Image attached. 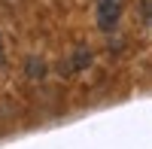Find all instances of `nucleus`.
<instances>
[{
  "label": "nucleus",
  "mask_w": 152,
  "mask_h": 149,
  "mask_svg": "<svg viewBox=\"0 0 152 149\" xmlns=\"http://www.w3.org/2000/svg\"><path fill=\"white\" fill-rule=\"evenodd\" d=\"M122 15V0H97V28L113 31Z\"/></svg>",
  "instance_id": "obj_1"
},
{
  "label": "nucleus",
  "mask_w": 152,
  "mask_h": 149,
  "mask_svg": "<svg viewBox=\"0 0 152 149\" xmlns=\"http://www.w3.org/2000/svg\"><path fill=\"white\" fill-rule=\"evenodd\" d=\"M0 67H6V46H3V40H0Z\"/></svg>",
  "instance_id": "obj_2"
}]
</instances>
